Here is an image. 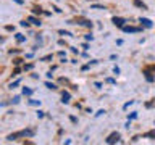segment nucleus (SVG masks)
Returning a JSON list of instances; mask_svg holds the SVG:
<instances>
[{"mask_svg":"<svg viewBox=\"0 0 155 145\" xmlns=\"http://www.w3.org/2000/svg\"><path fill=\"white\" fill-rule=\"evenodd\" d=\"M145 135H147V137H155V132H147Z\"/></svg>","mask_w":155,"mask_h":145,"instance_id":"14","label":"nucleus"},{"mask_svg":"<svg viewBox=\"0 0 155 145\" xmlns=\"http://www.w3.org/2000/svg\"><path fill=\"white\" fill-rule=\"evenodd\" d=\"M113 24H115V26H118V27H123L124 19L123 18H113Z\"/></svg>","mask_w":155,"mask_h":145,"instance_id":"3","label":"nucleus"},{"mask_svg":"<svg viewBox=\"0 0 155 145\" xmlns=\"http://www.w3.org/2000/svg\"><path fill=\"white\" fill-rule=\"evenodd\" d=\"M32 135H34L32 130H21V132L8 135V140H15V139H18V137H32Z\"/></svg>","mask_w":155,"mask_h":145,"instance_id":"1","label":"nucleus"},{"mask_svg":"<svg viewBox=\"0 0 155 145\" xmlns=\"http://www.w3.org/2000/svg\"><path fill=\"white\" fill-rule=\"evenodd\" d=\"M29 21H31L32 24H37V26H41V21H39L37 18H34V16H29Z\"/></svg>","mask_w":155,"mask_h":145,"instance_id":"6","label":"nucleus"},{"mask_svg":"<svg viewBox=\"0 0 155 145\" xmlns=\"http://www.w3.org/2000/svg\"><path fill=\"white\" fill-rule=\"evenodd\" d=\"M68 100H70V94H68V92H63V103H68Z\"/></svg>","mask_w":155,"mask_h":145,"instance_id":"7","label":"nucleus"},{"mask_svg":"<svg viewBox=\"0 0 155 145\" xmlns=\"http://www.w3.org/2000/svg\"><path fill=\"white\" fill-rule=\"evenodd\" d=\"M123 29H124L126 32H137V31H139V27H131V26H129V27H128V26H123Z\"/></svg>","mask_w":155,"mask_h":145,"instance_id":"5","label":"nucleus"},{"mask_svg":"<svg viewBox=\"0 0 155 145\" xmlns=\"http://www.w3.org/2000/svg\"><path fill=\"white\" fill-rule=\"evenodd\" d=\"M145 79H147L149 82H152V81H153V77L150 76V72H149V71H145Z\"/></svg>","mask_w":155,"mask_h":145,"instance_id":"8","label":"nucleus"},{"mask_svg":"<svg viewBox=\"0 0 155 145\" xmlns=\"http://www.w3.org/2000/svg\"><path fill=\"white\" fill-rule=\"evenodd\" d=\"M120 140V134L118 132H111L108 137H107V143H115Z\"/></svg>","mask_w":155,"mask_h":145,"instance_id":"2","label":"nucleus"},{"mask_svg":"<svg viewBox=\"0 0 155 145\" xmlns=\"http://www.w3.org/2000/svg\"><path fill=\"white\" fill-rule=\"evenodd\" d=\"M113 72H115V74H120V68L115 66V68H113Z\"/></svg>","mask_w":155,"mask_h":145,"instance_id":"13","label":"nucleus"},{"mask_svg":"<svg viewBox=\"0 0 155 145\" xmlns=\"http://www.w3.org/2000/svg\"><path fill=\"white\" fill-rule=\"evenodd\" d=\"M45 87H47V89H55V85H53V84H50V82H47V84H45Z\"/></svg>","mask_w":155,"mask_h":145,"instance_id":"12","label":"nucleus"},{"mask_svg":"<svg viewBox=\"0 0 155 145\" xmlns=\"http://www.w3.org/2000/svg\"><path fill=\"white\" fill-rule=\"evenodd\" d=\"M16 40H18V42H23V40H24V37L21 36V34H16Z\"/></svg>","mask_w":155,"mask_h":145,"instance_id":"11","label":"nucleus"},{"mask_svg":"<svg viewBox=\"0 0 155 145\" xmlns=\"http://www.w3.org/2000/svg\"><path fill=\"white\" fill-rule=\"evenodd\" d=\"M140 23H142L145 27H152V21H150V19H147V18H140Z\"/></svg>","mask_w":155,"mask_h":145,"instance_id":"4","label":"nucleus"},{"mask_svg":"<svg viewBox=\"0 0 155 145\" xmlns=\"http://www.w3.org/2000/svg\"><path fill=\"white\" fill-rule=\"evenodd\" d=\"M23 94H24V95H31V94H32V90H31V89H26V87H24V89H23Z\"/></svg>","mask_w":155,"mask_h":145,"instance_id":"9","label":"nucleus"},{"mask_svg":"<svg viewBox=\"0 0 155 145\" xmlns=\"http://www.w3.org/2000/svg\"><path fill=\"white\" fill-rule=\"evenodd\" d=\"M136 5H137V7H142V8H145V5L142 3V2H140V0H136V2H134Z\"/></svg>","mask_w":155,"mask_h":145,"instance_id":"10","label":"nucleus"}]
</instances>
